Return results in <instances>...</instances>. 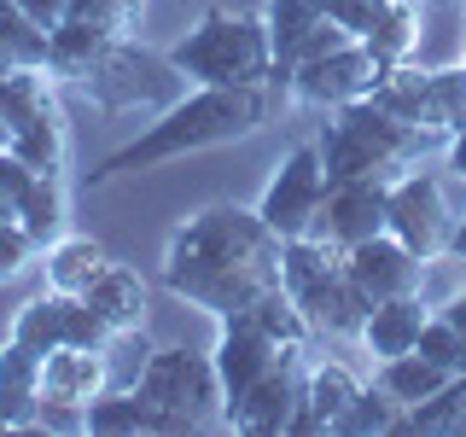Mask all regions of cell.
<instances>
[{
	"instance_id": "6",
	"label": "cell",
	"mask_w": 466,
	"mask_h": 437,
	"mask_svg": "<svg viewBox=\"0 0 466 437\" xmlns=\"http://www.w3.org/2000/svg\"><path fill=\"white\" fill-rule=\"evenodd\" d=\"M76 87L99 111L123 117V111H169L187 94V76L169 65V53H146L128 36H111L94 53V65L76 76Z\"/></svg>"
},
{
	"instance_id": "2",
	"label": "cell",
	"mask_w": 466,
	"mask_h": 437,
	"mask_svg": "<svg viewBox=\"0 0 466 437\" xmlns=\"http://www.w3.org/2000/svg\"><path fill=\"white\" fill-rule=\"evenodd\" d=\"M268 117V87H193L181 94L169 111H157V123L135 135L128 146H116L111 158H99L87 169V187H106L116 175H135V169H157L169 158H193L210 152V146H233V140H251Z\"/></svg>"
},
{
	"instance_id": "38",
	"label": "cell",
	"mask_w": 466,
	"mask_h": 437,
	"mask_svg": "<svg viewBox=\"0 0 466 437\" xmlns=\"http://www.w3.org/2000/svg\"><path fill=\"white\" fill-rule=\"evenodd\" d=\"M0 152H12V123H6V111H0Z\"/></svg>"
},
{
	"instance_id": "40",
	"label": "cell",
	"mask_w": 466,
	"mask_h": 437,
	"mask_svg": "<svg viewBox=\"0 0 466 437\" xmlns=\"http://www.w3.org/2000/svg\"><path fill=\"white\" fill-rule=\"evenodd\" d=\"M0 432H12V420H6V414H0Z\"/></svg>"
},
{
	"instance_id": "15",
	"label": "cell",
	"mask_w": 466,
	"mask_h": 437,
	"mask_svg": "<svg viewBox=\"0 0 466 437\" xmlns=\"http://www.w3.org/2000/svg\"><path fill=\"white\" fill-rule=\"evenodd\" d=\"M373 106L402 117V123H414L420 135H431L437 146H449V128H443V111H437V87H431V70H420L414 58L408 65H385V76L373 87Z\"/></svg>"
},
{
	"instance_id": "41",
	"label": "cell",
	"mask_w": 466,
	"mask_h": 437,
	"mask_svg": "<svg viewBox=\"0 0 466 437\" xmlns=\"http://www.w3.org/2000/svg\"><path fill=\"white\" fill-rule=\"evenodd\" d=\"M461 65H466V47H461Z\"/></svg>"
},
{
	"instance_id": "34",
	"label": "cell",
	"mask_w": 466,
	"mask_h": 437,
	"mask_svg": "<svg viewBox=\"0 0 466 437\" xmlns=\"http://www.w3.org/2000/svg\"><path fill=\"white\" fill-rule=\"evenodd\" d=\"M431 87H437V111H443V128L455 135L466 123V65H443L431 70Z\"/></svg>"
},
{
	"instance_id": "32",
	"label": "cell",
	"mask_w": 466,
	"mask_h": 437,
	"mask_svg": "<svg viewBox=\"0 0 466 437\" xmlns=\"http://www.w3.org/2000/svg\"><path fill=\"white\" fill-rule=\"evenodd\" d=\"M70 18L99 24V29H111V36H128L135 18H140V0H70Z\"/></svg>"
},
{
	"instance_id": "26",
	"label": "cell",
	"mask_w": 466,
	"mask_h": 437,
	"mask_svg": "<svg viewBox=\"0 0 466 437\" xmlns=\"http://www.w3.org/2000/svg\"><path fill=\"white\" fill-rule=\"evenodd\" d=\"M402 426H408V408L390 397V391L361 385L356 402H350L344 420H339V437H385V432H402Z\"/></svg>"
},
{
	"instance_id": "16",
	"label": "cell",
	"mask_w": 466,
	"mask_h": 437,
	"mask_svg": "<svg viewBox=\"0 0 466 437\" xmlns=\"http://www.w3.org/2000/svg\"><path fill=\"white\" fill-rule=\"evenodd\" d=\"M286 350H298V344H274L268 332H257V327H245V320H222V339H216V373H222V391H228V402L239 397V391H251L262 373L274 368V361L286 356Z\"/></svg>"
},
{
	"instance_id": "22",
	"label": "cell",
	"mask_w": 466,
	"mask_h": 437,
	"mask_svg": "<svg viewBox=\"0 0 466 437\" xmlns=\"http://www.w3.org/2000/svg\"><path fill=\"white\" fill-rule=\"evenodd\" d=\"M41 269H47V286H53V291H70V298H82V291L111 269V257H106V245H99V239L65 233V239H53L47 251H41Z\"/></svg>"
},
{
	"instance_id": "4",
	"label": "cell",
	"mask_w": 466,
	"mask_h": 437,
	"mask_svg": "<svg viewBox=\"0 0 466 437\" xmlns=\"http://www.w3.org/2000/svg\"><path fill=\"white\" fill-rule=\"evenodd\" d=\"M169 65L204 87H268L274 82V36L268 18L251 12H204L169 47Z\"/></svg>"
},
{
	"instance_id": "5",
	"label": "cell",
	"mask_w": 466,
	"mask_h": 437,
	"mask_svg": "<svg viewBox=\"0 0 466 437\" xmlns=\"http://www.w3.org/2000/svg\"><path fill=\"white\" fill-rule=\"evenodd\" d=\"M280 286L303 303V315H309L320 332L361 339L373 298L361 291L356 274H350V251H339V245H327V239H315V233H303V239H286Z\"/></svg>"
},
{
	"instance_id": "39",
	"label": "cell",
	"mask_w": 466,
	"mask_h": 437,
	"mask_svg": "<svg viewBox=\"0 0 466 437\" xmlns=\"http://www.w3.org/2000/svg\"><path fill=\"white\" fill-rule=\"evenodd\" d=\"M6 70H18V58H12L6 47H0V76H6Z\"/></svg>"
},
{
	"instance_id": "36",
	"label": "cell",
	"mask_w": 466,
	"mask_h": 437,
	"mask_svg": "<svg viewBox=\"0 0 466 437\" xmlns=\"http://www.w3.org/2000/svg\"><path fill=\"white\" fill-rule=\"evenodd\" d=\"M449 169H455L461 181H466V123L455 128V135H449Z\"/></svg>"
},
{
	"instance_id": "3",
	"label": "cell",
	"mask_w": 466,
	"mask_h": 437,
	"mask_svg": "<svg viewBox=\"0 0 466 437\" xmlns=\"http://www.w3.org/2000/svg\"><path fill=\"white\" fill-rule=\"evenodd\" d=\"M320 146V169L327 181H397L402 169H414L420 158L431 152V135H420L414 123L379 111L373 99H356V106H339L327 123Z\"/></svg>"
},
{
	"instance_id": "13",
	"label": "cell",
	"mask_w": 466,
	"mask_h": 437,
	"mask_svg": "<svg viewBox=\"0 0 466 437\" xmlns=\"http://www.w3.org/2000/svg\"><path fill=\"white\" fill-rule=\"evenodd\" d=\"M309 233L339 251H356L373 233H390V181H327V198H320Z\"/></svg>"
},
{
	"instance_id": "23",
	"label": "cell",
	"mask_w": 466,
	"mask_h": 437,
	"mask_svg": "<svg viewBox=\"0 0 466 437\" xmlns=\"http://www.w3.org/2000/svg\"><path fill=\"white\" fill-rule=\"evenodd\" d=\"M87 303H94V315L106 320L111 332H123V327H146V280L128 262H111L106 274H99L94 286L82 291Z\"/></svg>"
},
{
	"instance_id": "17",
	"label": "cell",
	"mask_w": 466,
	"mask_h": 437,
	"mask_svg": "<svg viewBox=\"0 0 466 437\" xmlns=\"http://www.w3.org/2000/svg\"><path fill=\"white\" fill-rule=\"evenodd\" d=\"M87 432L99 437H135V432H164V437H187L181 414H169V408H157L146 391H99L94 402H87Z\"/></svg>"
},
{
	"instance_id": "8",
	"label": "cell",
	"mask_w": 466,
	"mask_h": 437,
	"mask_svg": "<svg viewBox=\"0 0 466 437\" xmlns=\"http://www.w3.org/2000/svg\"><path fill=\"white\" fill-rule=\"evenodd\" d=\"M135 391H146V397L157 408H169V414H181L193 432L216 426V420L228 414V391H222V373H216V356L187 350V344L152 350V361H146Z\"/></svg>"
},
{
	"instance_id": "7",
	"label": "cell",
	"mask_w": 466,
	"mask_h": 437,
	"mask_svg": "<svg viewBox=\"0 0 466 437\" xmlns=\"http://www.w3.org/2000/svg\"><path fill=\"white\" fill-rule=\"evenodd\" d=\"M53 70L47 65H18L0 76V111L12 123V152L35 169L65 175V111L53 94Z\"/></svg>"
},
{
	"instance_id": "9",
	"label": "cell",
	"mask_w": 466,
	"mask_h": 437,
	"mask_svg": "<svg viewBox=\"0 0 466 437\" xmlns=\"http://www.w3.org/2000/svg\"><path fill=\"white\" fill-rule=\"evenodd\" d=\"M455 222L461 216L449 210V193L431 169L414 164L390 181V233H397L408 251H420L426 262H443L449 239H455Z\"/></svg>"
},
{
	"instance_id": "27",
	"label": "cell",
	"mask_w": 466,
	"mask_h": 437,
	"mask_svg": "<svg viewBox=\"0 0 466 437\" xmlns=\"http://www.w3.org/2000/svg\"><path fill=\"white\" fill-rule=\"evenodd\" d=\"M402 432H426V437H466V373H455L431 402L408 408Z\"/></svg>"
},
{
	"instance_id": "31",
	"label": "cell",
	"mask_w": 466,
	"mask_h": 437,
	"mask_svg": "<svg viewBox=\"0 0 466 437\" xmlns=\"http://www.w3.org/2000/svg\"><path fill=\"white\" fill-rule=\"evenodd\" d=\"M414 350H420V356H431L437 368H449V373H466V332L449 315H437V310H431L426 327H420V344Z\"/></svg>"
},
{
	"instance_id": "10",
	"label": "cell",
	"mask_w": 466,
	"mask_h": 437,
	"mask_svg": "<svg viewBox=\"0 0 466 437\" xmlns=\"http://www.w3.org/2000/svg\"><path fill=\"white\" fill-rule=\"evenodd\" d=\"M320 198H327V169H320V146H291L280 158V169L268 175L257 210L280 239H303L320 216Z\"/></svg>"
},
{
	"instance_id": "33",
	"label": "cell",
	"mask_w": 466,
	"mask_h": 437,
	"mask_svg": "<svg viewBox=\"0 0 466 437\" xmlns=\"http://www.w3.org/2000/svg\"><path fill=\"white\" fill-rule=\"evenodd\" d=\"M41 257V239L24 222H0V280H18L29 262Z\"/></svg>"
},
{
	"instance_id": "1",
	"label": "cell",
	"mask_w": 466,
	"mask_h": 437,
	"mask_svg": "<svg viewBox=\"0 0 466 437\" xmlns=\"http://www.w3.org/2000/svg\"><path fill=\"white\" fill-rule=\"evenodd\" d=\"M280 257H286V239L262 222V210L210 204V210L187 216L169 233L164 286L175 298L198 303L204 315L228 320L268 286H280Z\"/></svg>"
},
{
	"instance_id": "35",
	"label": "cell",
	"mask_w": 466,
	"mask_h": 437,
	"mask_svg": "<svg viewBox=\"0 0 466 437\" xmlns=\"http://www.w3.org/2000/svg\"><path fill=\"white\" fill-rule=\"evenodd\" d=\"M18 6H24L41 29H58V24L70 18V0H18Z\"/></svg>"
},
{
	"instance_id": "21",
	"label": "cell",
	"mask_w": 466,
	"mask_h": 437,
	"mask_svg": "<svg viewBox=\"0 0 466 437\" xmlns=\"http://www.w3.org/2000/svg\"><path fill=\"white\" fill-rule=\"evenodd\" d=\"M431 320V303L420 298V291H408V298H385L368 310V327H361V344H368V356L390 361V356H408V350L420 344V327Z\"/></svg>"
},
{
	"instance_id": "11",
	"label": "cell",
	"mask_w": 466,
	"mask_h": 437,
	"mask_svg": "<svg viewBox=\"0 0 466 437\" xmlns=\"http://www.w3.org/2000/svg\"><path fill=\"white\" fill-rule=\"evenodd\" d=\"M309 368H315V361H303V344L286 350V356L274 361V368L262 373L251 391H239V397L228 402L222 420H228L233 432H251V437H280V432H291V420H298V408H303Z\"/></svg>"
},
{
	"instance_id": "18",
	"label": "cell",
	"mask_w": 466,
	"mask_h": 437,
	"mask_svg": "<svg viewBox=\"0 0 466 437\" xmlns=\"http://www.w3.org/2000/svg\"><path fill=\"white\" fill-rule=\"evenodd\" d=\"M41 368H47V356L29 350L24 339L0 344V414L12 420V432H35L41 420Z\"/></svg>"
},
{
	"instance_id": "20",
	"label": "cell",
	"mask_w": 466,
	"mask_h": 437,
	"mask_svg": "<svg viewBox=\"0 0 466 437\" xmlns=\"http://www.w3.org/2000/svg\"><path fill=\"white\" fill-rule=\"evenodd\" d=\"M361 379L344 368V361H315L309 368V385H303V408L298 420H291V432L298 437H320V432H339L344 408L356 402Z\"/></svg>"
},
{
	"instance_id": "29",
	"label": "cell",
	"mask_w": 466,
	"mask_h": 437,
	"mask_svg": "<svg viewBox=\"0 0 466 437\" xmlns=\"http://www.w3.org/2000/svg\"><path fill=\"white\" fill-rule=\"evenodd\" d=\"M268 36H274V58H286L309 29L327 18V0H268Z\"/></svg>"
},
{
	"instance_id": "28",
	"label": "cell",
	"mask_w": 466,
	"mask_h": 437,
	"mask_svg": "<svg viewBox=\"0 0 466 437\" xmlns=\"http://www.w3.org/2000/svg\"><path fill=\"white\" fill-rule=\"evenodd\" d=\"M152 339H146V327H123V332H111V344H106V391H135L140 385V373H146V361H152Z\"/></svg>"
},
{
	"instance_id": "14",
	"label": "cell",
	"mask_w": 466,
	"mask_h": 437,
	"mask_svg": "<svg viewBox=\"0 0 466 437\" xmlns=\"http://www.w3.org/2000/svg\"><path fill=\"white\" fill-rule=\"evenodd\" d=\"M350 274L361 280V291H368L373 303H385V298H408V291H426L431 262L420 257V251H408L397 233H373V239H361L356 251H350Z\"/></svg>"
},
{
	"instance_id": "12",
	"label": "cell",
	"mask_w": 466,
	"mask_h": 437,
	"mask_svg": "<svg viewBox=\"0 0 466 437\" xmlns=\"http://www.w3.org/2000/svg\"><path fill=\"white\" fill-rule=\"evenodd\" d=\"M379 76H385V65H379V58L361 47V41H344V47H332V53H320V58H309V65L291 70L286 94L303 99V106L339 111V106L368 99L373 87H379Z\"/></svg>"
},
{
	"instance_id": "30",
	"label": "cell",
	"mask_w": 466,
	"mask_h": 437,
	"mask_svg": "<svg viewBox=\"0 0 466 437\" xmlns=\"http://www.w3.org/2000/svg\"><path fill=\"white\" fill-rule=\"evenodd\" d=\"M47 36L53 29H41L18 0H0V47L18 58V65H47Z\"/></svg>"
},
{
	"instance_id": "25",
	"label": "cell",
	"mask_w": 466,
	"mask_h": 437,
	"mask_svg": "<svg viewBox=\"0 0 466 437\" xmlns=\"http://www.w3.org/2000/svg\"><path fill=\"white\" fill-rule=\"evenodd\" d=\"M449 368H437L431 356H420V350H408V356H390V361H379V373H373V385L379 391H390L402 408H420V402H431L437 391L449 385Z\"/></svg>"
},
{
	"instance_id": "37",
	"label": "cell",
	"mask_w": 466,
	"mask_h": 437,
	"mask_svg": "<svg viewBox=\"0 0 466 437\" xmlns=\"http://www.w3.org/2000/svg\"><path fill=\"white\" fill-rule=\"evenodd\" d=\"M449 257H455V262H466V216L455 222V239H449Z\"/></svg>"
},
{
	"instance_id": "19",
	"label": "cell",
	"mask_w": 466,
	"mask_h": 437,
	"mask_svg": "<svg viewBox=\"0 0 466 437\" xmlns=\"http://www.w3.org/2000/svg\"><path fill=\"white\" fill-rule=\"evenodd\" d=\"M106 391V350L87 344H58L41 368V402H65V408H87Z\"/></svg>"
},
{
	"instance_id": "24",
	"label": "cell",
	"mask_w": 466,
	"mask_h": 437,
	"mask_svg": "<svg viewBox=\"0 0 466 437\" xmlns=\"http://www.w3.org/2000/svg\"><path fill=\"white\" fill-rule=\"evenodd\" d=\"M420 29H426L420 0H385L379 18H373V29L361 36V47H368L379 65H408V58L420 53Z\"/></svg>"
}]
</instances>
